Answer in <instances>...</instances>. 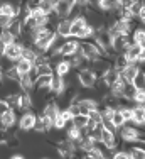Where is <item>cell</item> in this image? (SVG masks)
<instances>
[{"label":"cell","instance_id":"obj_1","mask_svg":"<svg viewBox=\"0 0 145 159\" xmlns=\"http://www.w3.org/2000/svg\"><path fill=\"white\" fill-rule=\"evenodd\" d=\"M118 137H120L121 142H128V144H133V142H138V134H140V127L133 125V124H125L123 127L118 129Z\"/></svg>","mask_w":145,"mask_h":159},{"label":"cell","instance_id":"obj_2","mask_svg":"<svg viewBox=\"0 0 145 159\" xmlns=\"http://www.w3.org/2000/svg\"><path fill=\"white\" fill-rule=\"evenodd\" d=\"M76 80H78L79 86H83V88H90V90L94 88V85H96V81H98L96 75H94V71L91 70V68L76 71Z\"/></svg>","mask_w":145,"mask_h":159},{"label":"cell","instance_id":"obj_3","mask_svg":"<svg viewBox=\"0 0 145 159\" xmlns=\"http://www.w3.org/2000/svg\"><path fill=\"white\" fill-rule=\"evenodd\" d=\"M22 51H24V43L20 41H15L14 44H9V46L2 48V58H7L9 61H17V59L22 58Z\"/></svg>","mask_w":145,"mask_h":159},{"label":"cell","instance_id":"obj_4","mask_svg":"<svg viewBox=\"0 0 145 159\" xmlns=\"http://www.w3.org/2000/svg\"><path fill=\"white\" fill-rule=\"evenodd\" d=\"M0 122H2V132L3 134H9V129H12L15 125V122H19L17 119V110L10 108L7 112L0 113Z\"/></svg>","mask_w":145,"mask_h":159},{"label":"cell","instance_id":"obj_5","mask_svg":"<svg viewBox=\"0 0 145 159\" xmlns=\"http://www.w3.org/2000/svg\"><path fill=\"white\" fill-rule=\"evenodd\" d=\"M36 122H37V115L32 110H29V112H22V115L19 117L17 125H19L20 130H27L29 132V130H34Z\"/></svg>","mask_w":145,"mask_h":159},{"label":"cell","instance_id":"obj_6","mask_svg":"<svg viewBox=\"0 0 145 159\" xmlns=\"http://www.w3.org/2000/svg\"><path fill=\"white\" fill-rule=\"evenodd\" d=\"M140 64L138 63H130L127 68H123V70L120 71V81L121 83H133V80L135 76L140 73Z\"/></svg>","mask_w":145,"mask_h":159},{"label":"cell","instance_id":"obj_7","mask_svg":"<svg viewBox=\"0 0 145 159\" xmlns=\"http://www.w3.org/2000/svg\"><path fill=\"white\" fill-rule=\"evenodd\" d=\"M79 51V43L76 41V37H69L68 41H64L63 46L59 48V56L61 58H71L72 54Z\"/></svg>","mask_w":145,"mask_h":159},{"label":"cell","instance_id":"obj_8","mask_svg":"<svg viewBox=\"0 0 145 159\" xmlns=\"http://www.w3.org/2000/svg\"><path fill=\"white\" fill-rule=\"evenodd\" d=\"M88 24H90V22H88V17L86 16H78V17L71 19V37L79 39L81 32L85 31V27H86Z\"/></svg>","mask_w":145,"mask_h":159},{"label":"cell","instance_id":"obj_9","mask_svg":"<svg viewBox=\"0 0 145 159\" xmlns=\"http://www.w3.org/2000/svg\"><path fill=\"white\" fill-rule=\"evenodd\" d=\"M69 61L72 64V70L79 71V70H86V68H91V59H88L85 54H83V51L79 49L76 54H72L69 58Z\"/></svg>","mask_w":145,"mask_h":159},{"label":"cell","instance_id":"obj_10","mask_svg":"<svg viewBox=\"0 0 145 159\" xmlns=\"http://www.w3.org/2000/svg\"><path fill=\"white\" fill-rule=\"evenodd\" d=\"M52 64H54V71L56 75H59V76H64L66 78L68 75L72 71V64L69 61V58H59L58 61H52Z\"/></svg>","mask_w":145,"mask_h":159},{"label":"cell","instance_id":"obj_11","mask_svg":"<svg viewBox=\"0 0 145 159\" xmlns=\"http://www.w3.org/2000/svg\"><path fill=\"white\" fill-rule=\"evenodd\" d=\"M15 110L17 112H29L34 108V100L30 97V93H25V92H20V97H19V102L15 105Z\"/></svg>","mask_w":145,"mask_h":159},{"label":"cell","instance_id":"obj_12","mask_svg":"<svg viewBox=\"0 0 145 159\" xmlns=\"http://www.w3.org/2000/svg\"><path fill=\"white\" fill-rule=\"evenodd\" d=\"M133 120L132 124L137 127H145V103H133Z\"/></svg>","mask_w":145,"mask_h":159},{"label":"cell","instance_id":"obj_13","mask_svg":"<svg viewBox=\"0 0 145 159\" xmlns=\"http://www.w3.org/2000/svg\"><path fill=\"white\" fill-rule=\"evenodd\" d=\"M56 32L61 37H64V39H69L71 37V19H61V20H58Z\"/></svg>","mask_w":145,"mask_h":159},{"label":"cell","instance_id":"obj_14","mask_svg":"<svg viewBox=\"0 0 145 159\" xmlns=\"http://www.w3.org/2000/svg\"><path fill=\"white\" fill-rule=\"evenodd\" d=\"M101 80L106 83V85H108V88H112V86L115 85V83L120 81V71H118L116 68H113V66H112V68H110V70L105 73V76H103Z\"/></svg>","mask_w":145,"mask_h":159},{"label":"cell","instance_id":"obj_15","mask_svg":"<svg viewBox=\"0 0 145 159\" xmlns=\"http://www.w3.org/2000/svg\"><path fill=\"white\" fill-rule=\"evenodd\" d=\"M140 48L138 44H132L130 48L127 49V51L123 52L125 56H127V59H128V63H138V56H140ZM140 64V63H138Z\"/></svg>","mask_w":145,"mask_h":159},{"label":"cell","instance_id":"obj_16","mask_svg":"<svg viewBox=\"0 0 145 159\" xmlns=\"http://www.w3.org/2000/svg\"><path fill=\"white\" fill-rule=\"evenodd\" d=\"M17 41V36L10 31V29H2V34H0V43H2V48L9 46V44H14Z\"/></svg>","mask_w":145,"mask_h":159},{"label":"cell","instance_id":"obj_17","mask_svg":"<svg viewBox=\"0 0 145 159\" xmlns=\"http://www.w3.org/2000/svg\"><path fill=\"white\" fill-rule=\"evenodd\" d=\"M132 154V159H145V147L138 142H133L130 147H128Z\"/></svg>","mask_w":145,"mask_h":159},{"label":"cell","instance_id":"obj_18","mask_svg":"<svg viewBox=\"0 0 145 159\" xmlns=\"http://www.w3.org/2000/svg\"><path fill=\"white\" fill-rule=\"evenodd\" d=\"M15 68L19 70L20 75H25V73H29V71L34 68V63L29 61V59H25V58H20V59L15 61Z\"/></svg>","mask_w":145,"mask_h":159},{"label":"cell","instance_id":"obj_19","mask_svg":"<svg viewBox=\"0 0 145 159\" xmlns=\"http://www.w3.org/2000/svg\"><path fill=\"white\" fill-rule=\"evenodd\" d=\"M132 39L135 44H138L140 48H143L145 46V29L143 27H138V29L135 27L132 32Z\"/></svg>","mask_w":145,"mask_h":159},{"label":"cell","instance_id":"obj_20","mask_svg":"<svg viewBox=\"0 0 145 159\" xmlns=\"http://www.w3.org/2000/svg\"><path fill=\"white\" fill-rule=\"evenodd\" d=\"M128 64H130V63H128L127 56H125L123 52H121V54H116L115 58H113V68H116L118 71H121L123 68H127Z\"/></svg>","mask_w":145,"mask_h":159},{"label":"cell","instance_id":"obj_21","mask_svg":"<svg viewBox=\"0 0 145 159\" xmlns=\"http://www.w3.org/2000/svg\"><path fill=\"white\" fill-rule=\"evenodd\" d=\"M91 3H94V5L101 10V12H110V10L115 9L113 0H94V2H91Z\"/></svg>","mask_w":145,"mask_h":159},{"label":"cell","instance_id":"obj_22","mask_svg":"<svg viewBox=\"0 0 145 159\" xmlns=\"http://www.w3.org/2000/svg\"><path fill=\"white\" fill-rule=\"evenodd\" d=\"M137 90H138V88H137L133 83H127V85H125V88H123V98L133 103V98H135Z\"/></svg>","mask_w":145,"mask_h":159},{"label":"cell","instance_id":"obj_23","mask_svg":"<svg viewBox=\"0 0 145 159\" xmlns=\"http://www.w3.org/2000/svg\"><path fill=\"white\" fill-rule=\"evenodd\" d=\"M112 120H113V124L116 125V129L123 127L125 124H127V120H125V117H123V113H121V110H120V108H115V112H113V117H112Z\"/></svg>","mask_w":145,"mask_h":159},{"label":"cell","instance_id":"obj_24","mask_svg":"<svg viewBox=\"0 0 145 159\" xmlns=\"http://www.w3.org/2000/svg\"><path fill=\"white\" fill-rule=\"evenodd\" d=\"M39 9L42 10L46 16H52V14H54V3H52L51 0H42V2L39 3Z\"/></svg>","mask_w":145,"mask_h":159},{"label":"cell","instance_id":"obj_25","mask_svg":"<svg viewBox=\"0 0 145 159\" xmlns=\"http://www.w3.org/2000/svg\"><path fill=\"white\" fill-rule=\"evenodd\" d=\"M88 122H90V115H83V113H79V115H76L74 119H72V124H74L76 127H79V129L86 127Z\"/></svg>","mask_w":145,"mask_h":159},{"label":"cell","instance_id":"obj_26","mask_svg":"<svg viewBox=\"0 0 145 159\" xmlns=\"http://www.w3.org/2000/svg\"><path fill=\"white\" fill-rule=\"evenodd\" d=\"M112 157L113 159H132V154L128 149H120V151L116 149L115 152L112 154Z\"/></svg>","mask_w":145,"mask_h":159},{"label":"cell","instance_id":"obj_27","mask_svg":"<svg viewBox=\"0 0 145 159\" xmlns=\"http://www.w3.org/2000/svg\"><path fill=\"white\" fill-rule=\"evenodd\" d=\"M86 157H96V159H103V157H106V154L103 152V149H100V144H98L94 149H91L90 152L86 154Z\"/></svg>","mask_w":145,"mask_h":159},{"label":"cell","instance_id":"obj_28","mask_svg":"<svg viewBox=\"0 0 145 159\" xmlns=\"http://www.w3.org/2000/svg\"><path fill=\"white\" fill-rule=\"evenodd\" d=\"M133 85L137 86V88H145V71L140 70V73L135 76V80H133Z\"/></svg>","mask_w":145,"mask_h":159},{"label":"cell","instance_id":"obj_29","mask_svg":"<svg viewBox=\"0 0 145 159\" xmlns=\"http://www.w3.org/2000/svg\"><path fill=\"white\" fill-rule=\"evenodd\" d=\"M15 20V17H10V16H0V25L2 29H9L12 25V22Z\"/></svg>","mask_w":145,"mask_h":159},{"label":"cell","instance_id":"obj_30","mask_svg":"<svg viewBox=\"0 0 145 159\" xmlns=\"http://www.w3.org/2000/svg\"><path fill=\"white\" fill-rule=\"evenodd\" d=\"M142 7H143V3H142V2H138V0H135V2L132 3V7H130L132 16L138 19V14H140V10H142Z\"/></svg>","mask_w":145,"mask_h":159},{"label":"cell","instance_id":"obj_31","mask_svg":"<svg viewBox=\"0 0 145 159\" xmlns=\"http://www.w3.org/2000/svg\"><path fill=\"white\" fill-rule=\"evenodd\" d=\"M68 108H69V112L72 113V117H76V115H79L81 113V107H79V102H71L69 105H66Z\"/></svg>","mask_w":145,"mask_h":159},{"label":"cell","instance_id":"obj_32","mask_svg":"<svg viewBox=\"0 0 145 159\" xmlns=\"http://www.w3.org/2000/svg\"><path fill=\"white\" fill-rule=\"evenodd\" d=\"M90 119L93 120V122L100 124L101 122V108H93V110L90 112Z\"/></svg>","mask_w":145,"mask_h":159},{"label":"cell","instance_id":"obj_33","mask_svg":"<svg viewBox=\"0 0 145 159\" xmlns=\"http://www.w3.org/2000/svg\"><path fill=\"white\" fill-rule=\"evenodd\" d=\"M66 125H68V122L63 119V115L59 113V117L54 120V129L56 130H63V129H66Z\"/></svg>","mask_w":145,"mask_h":159},{"label":"cell","instance_id":"obj_34","mask_svg":"<svg viewBox=\"0 0 145 159\" xmlns=\"http://www.w3.org/2000/svg\"><path fill=\"white\" fill-rule=\"evenodd\" d=\"M61 115H63V119L66 120L68 124H72V119H74V117H72V113L69 112V108H63V110H61Z\"/></svg>","mask_w":145,"mask_h":159},{"label":"cell","instance_id":"obj_35","mask_svg":"<svg viewBox=\"0 0 145 159\" xmlns=\"http://www.w3.org/2000/svg\"><path fill=\"white\" fill-rule=\"evenodd\" d=\"M138 22H140L142 25H145V3H143L142 10H140V14H138Z\"/></svg>","mask_w":145,"mask_h":159},{"label":"cell","instance_id":"obj_36","mask_svg":"<svg viewBox=\"0 0 145 159\" xmlns=\"http://www.w3.org/2000/svg\"><path fill=\"white\" fill-rule=\"evenodd\" d=\"M138 63H140V66L145 63V46L140 49V56H138Z\"/></svg>","mask_w":145,"mask_h":159},{"label":"cell","instance_id":"obj_37","mask_svg":"<svg viewBox=\"0 0 145 159\" xmlns=\"http://www.w3.org/2000/svg\"><path fill=\"white\" fill-rule=\"evenodd\" d=\"M12 159H24V156H22V154H19V152H15V154H12V156H10Z\"/></svg>","mask_w":145,"mask_h":159}]
</instances>
